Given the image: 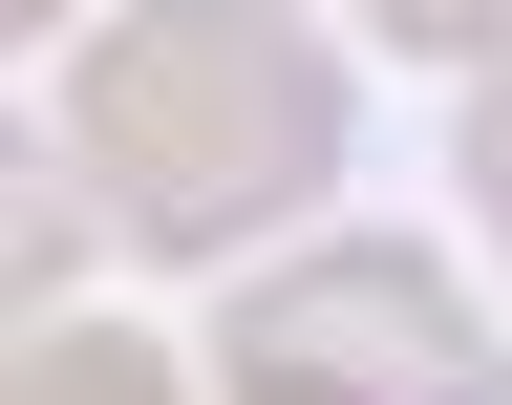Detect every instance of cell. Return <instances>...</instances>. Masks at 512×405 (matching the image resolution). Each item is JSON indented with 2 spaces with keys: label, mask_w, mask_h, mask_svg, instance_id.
Returning <instances> with one entry per match:
<instances>
[{
  "label": "cell",
  "mask_w": 512,
  "mask_h": 405,
  "mask_svg": "<svg viewBox=\"0 0 512 405\" xmlns=\"http://www.w3.org/2000/svg\"><path fill=\"white\" fill-rule=\"evenodd\" d=\"M64 171L107 192L128 256H256V214L342 171V64L278 0H128L64 86Z\"/></svg>",
  "instance_id": "obj_1"
},
{
  "label": "cell",
  "mask_w": 512,
  "mask_h": 405,
  "mask_svg": "<svg viewBox=\"0 0 512 405\" xmlns=\"http://www.w3.org/2000/svg\"><path fill=\"white\" fill-rule=\"evenodd\" d=\"M448 171H470V214H491V256H512V64L470 86V150H448Z\"/></svg>",
  "instance_id": "obj_5"
},
{
  "label": "cell",
  "mask_w": 512,
  "mask_h": 405,
  "mask_svg": "<svg viewBox=\"0 0 512 405\" xmlns=\"http://www.w3.org/2000/svg\"><path fill=\"white\" fill-rule=\"evenodd\" d=\"M235 384H342V405H512V342L470 299H448V256L427 235H320V256H278L235 320Z\"/></svg>",
  "instance_id": "obj_2"
},
{
  "label": "cell",
  "mask_w": 512,
  "mask_h": 405,
  "mask_svg": "<svg viewBox=\"0 0 512 405\" xmlns=\"http://www.w3.org/2000/svg\"><path fill=\"white\" fill-rule=\"evenodd\" d=\"M235 405H342V384H235Z\"/></svg>",
  "instance_id": "obj_6"
},
{
  "label": "cell",
  "mask_w": 512,
  "mask_h": 405,
  "mask_svg": "<svg viewBox=\"0 0 512 405\" xmlns=\"http://www.w3.org/2000/svg\"><path fill=\"white\" fill-rule=\"evenodd\" d=\"M363 22H384V43H427V64H491V43H512V0H363Z\"/></svg>",
  "instance_id": "obj_4"
},
{
  "label": "cell",
  "mask_w": 512,
  "mask_h": 405,
  "mask_svg": "<svg viewBox=\"0 0 512 405\" xmlns=\"http://www.w3.org/2000/svg\"><path fill=\"white\" fill-rule=\"evenodd\" d=\"M0 405H171V363L128 342V320H43V342H22V384H0Z\"/></svg>",
  "instance_id": "obj_3"
},
{
  "label": "cell",
  "mask_w": 512,
  "mask_h": 405,
  "mask_svg": "<svg viewBox=\"0 0 512 405\" xmlns=\"http://www.w3.org/2000/svg\"><path fill=\"white\" fill-rule=\"evenodd\" d=\"M0 22H86V0H0Z\"/></svg>",
  "instance_id": "obj_7"
}]
</instances>
